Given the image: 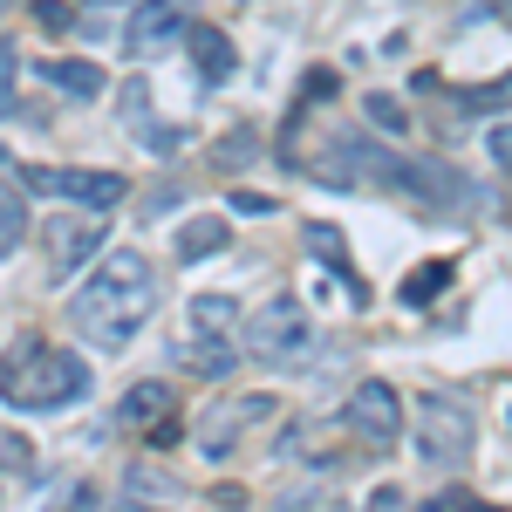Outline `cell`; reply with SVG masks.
<instances>
[{
	"label": "cell",
	"instance_id": "6da1fadb",
	"mask_svg": "<svg viewBox=\"0 0 512 512\" xmlns=\"http://www.w3.org/2000/svg\"><path fill=\"white\" fill-rule=\"evenodd\" d=\"M158 308V274L144 253H103L96 274L82 280V294L69 301V321L76 335H89L96 349H123Z\"/></svg>",
	"mask_w": 512,
	"mask_h": 512
},
{
	"label": "cell",
	"instance_id": "7a4b0ae2",
	"mask_svg": "<svg viewBox=\"0 0 512 512\" xmlns=\"http://www.w3.org/2000/svg\"><path fill=\"white\" fill-rule=\"evenodd\" d=\"M89 390V362L69 349H41V342H21L14 362H0V396L14 410H62Z\"/></svg>",
	"mask_w": 512,
	"mask_h": 512
},
{
	"label": "cell",
	"instance_id": "3957f363",
	"mask_svg": "<svg viewBox=\"0 0 512 512\" xmlns=\"http://www.w3.org/2000/svg\"><path fill=\"white\" fill-rule=\"evenodd\" d=\"M239 342L253 362H274V369H301L308 362V342H315V321L294 294H280L267 308H253V321L239 328Z\"/></svg>",
	"mask_w": 512,
	"mask_h": 512
},
{
	"label": "cell",
	"instance_id": "277c9868",
	"mask_svg": "<svg viewBox=\"0 0 512 512\" xmlns=\"http://www.w3.org/2000/svg\"><path fill=\"white\" fill-rule=\"evenodd\" d=\"M417 458L451 472L472 458V410L451 403V396H417Z\"/></svg>",
	"mask_w": 512,
	"mask_h": 512
},
{
	"label": "cell",
	"instance_id": "5b68a950",
	"mask_svg": "<svg viewBox=\"0 0 512 512\" xmlns=\"http://www.w3.org/2000/svg\"><path fill=\"white\" fill-rule=\"evenodd\" d=\"M21 185L28 192H48V198H69L76 212H110V205L130 198V185H123L117 171H41V164H28Z\"/></svg>",
	"mask_w": 512,
	"mask_h": 512
},
{
	"label": "cell",
	"instance_id": "8992f818",
	"mask_svg": "<svg viewBox=\"0 0 512 512\" xmlns=\"http://www.w3.org/2000/svg\"><path fill=\"white\" fill-rule=\"evenodd\" d=\"M41 253H48V274L55 280H69L76 267H89V253H103V212L48 219V226H41Z\"/></svg>",
	"mask_w": 512,
	"mask_h": 512
},
{
	"label": "cell",
	"instance_id": "52a82bcc",
	"mask_svg": "<svg viewBox=\"0 0 512 512\" xmlns=\"http://www.w3.org/2000/svg\"><path fill=\"white\" fill-rule=\"evenodd\" d=\"M349 431L362 437V444H376V451L396 444V437H403V396H396L390 383H376V376H369V383L349 396Z\"/></svg>",
	"mask_w": 512,
	"mask_h": 512
},
{
	"label": "cell",
	"instance_id": "ba28073f",
	"mask_svg": "<svg viewBox=\"0 0 512 512\" xmlns=\"http://www.w3.org/2000/svg\"><path fill=\"white\" fill-rule=\"evenodd\" d=\"M280 403L274 396H233V403H219V410H205V424H198V451L205 458H233V444L246 424H260V417H274Z\"/></svg>",
	"mask_w": 512,
	"mask_h": 512
},
{
	"label": "cell",
	"instance_id": "9c48e42d",
	"mask_svg": "<svg viewBox=\"0 0 512 512\" xmlns=\"http://www.w3.org/2000/svg\"><path fill=\"white\" fill-rule=\"evenodd\" d=\"M178 35H185V0H137L130 28H123V41H130L137 55H158V48H171Z\"/></svg>",
	"mask_w": 512,
	"mask_h": 512
},
{
	"label": "cell",
	"instance_id": "30bf717a",
	"mask_svg": "<svg viewBox=\"0 0 512 512\" xmlns=\"http://www.w3.org/2000/svg\"><path fill=\"white\" fill-rule=\"evenodd\" d=\"M308 246H315V260L328 267V274H342L349 280V294H355V308H369V280L349 267V239H342V226H328V219H315L308 226Z\"/></svg>",
	"mask_w": 512,
	"mask_h": 512
},
{
	"label": "cell",
	"instance_id": "8fae6325",
	"mask_svg": "<svg viewBox=\"0 0 512 512\" xmlns=\"http://www.w3.org/2000/svg\"><path fill=\"white\" fill-rule=\"evenodd\" d=\"M226 219H219V212H198V219H185V226H178V260H212V253H226Z\"/></svg>",
	"mask_w": 512,
	"mask_h": 512
},
{
	"label": "cell",
	"instance_id": "7c38bea8",
	"mask_svg": "<svg viewBox=\"0 0 512 512\" xmlns=\"http://www.w3.org/2000/svg\"><path fill=\"white\" fill-rule=\"evenodd\" d=\"M171 403H178V396H171V383H137V390L117 403V424H130V431L164 424V417H171Z\"/></svg>",
	"mask_w": 512,
	"mask_h": 512
},
{
	"label": "cell",
	"instance_id": "4fadbf2b",
	"mask_svg": "<svg viewBox=\"0 0 512 512\" xmlns=\"http://www.w3.org/2000/svg\"><path fill=\"white\" fill-rule=\"evenodd\" d=\"M192 35V69L198 82H226L233 76V41L219 35V28H185Z\"/></svg>",
	"mask_w": 512,
	"mask_h": 512
},
{
	"label": "cell",
	"instance_id": "5bb4252c",
	"mask_svg": "<svg viewBox=\"0 0 512 512\" xmlns=\"http://www.w3.org/2000/svg\"><path fill=\"white\" fill-rule=\"evenodd\" d=\"M41 76L55 82V89H69V96H103L110 89V76L96 62H41Z\"/></svg>",
	"mask_w": 512,
	"mask_h": 512
},
{
	"label": "cell",
	"instance_id": "9a60e30c",
	"mask_svg": "<svg viewBox=\"0 0 512 512\" xmlns=\"http://www.w3.org/2000/svg\"><path fill=\"white\" fill-rule=\"evenodd\" d=\"M444 287H451V260H431V267L403 274V308H431Z\"/></svg>",
	"mask_w": 512,
	"mask_h": 512
},
{
	"label": "cell",
	"instance_id": "2e32d148",
	"mask_svg": "<svg viewBox=\"0 0 512 512\" xmlns=\"http://www.w3.org/2000/svg\"><path fill=\"white\" fill-rule=\"evenodd\" d=\"M233 362H239L233 335H192V369L198 376H233Z\"/></svg>",
	"mask_w": 512,
	"mask_h": 512
},
{
	"label": "cell",
	"instance_id": "e0dca14e",
	"mask_svg": "<svg viewBox=\"0 0 512 512\" xmlns=\"http://www.w3.org/2000/svg\"><path fill=\"white\" fill-rule=\"evenodd\" d=\"M21 239H28V205H21L14 185H0V260H14Z\"/></svg>",
	"mask_w": 512,
	"mask_h": 512
},
{
	"label": "cell",
	"instance_id": "ac0fdd59",
	"mask_svg": "<svg viewBox=\"0 0 512 512\" xmlns=\"http://www.w3.org/2000/svg\"><path fill=\"white\" fill-rule=\"evenodd\" d=\"M192 335H233V301H226V294H198L192 301Z\"/></svg>",
	"mask_w": 512,
	"mask_h": 512
},
{
	"label": "cell",
	"instance_id": "d6986e66",
	"mask_svg": "<svg viewBox=\"0 0 512 512\" xmlns=\"http://www.w3.org/2000/svg\"><path fill=\"white\" fill-rule=\"evenodd\" d=\"M253 158H260V137H253L246 123H233V130L219 137V151H212V164H219V171H239V164H253Z\"/></svg>",
	"mask_w": 512,
	"mask_h": 512
},
{
	"label": "cell",
	"instance_id": "ffe728a7",
	"mask_svg": "<svg viewBox=\"0 0 512 512\" xmlns=\"http://www.w3.org/2000/svg\"><path fill=\"white\" fill-rule=\"evenodd\" d=\"M458 103H465L472 117H492V110H506V103H512V69H506L499 82H478V89H465Z\"/></svg>",
	"mask_w": 512,
	"mask_h": 512
},
{
	"label": "cell",
	"instance_id": "44dd1931",
	"mask_svg": "<svg viewBox=\"0 0 512 512\" xmlns=\"http://www.w3.org/2000/svg\"><path fill=\"white\" fill-rule=\"evenodd\" d=\"M362 110H369V123H376V130H390V137H403V130H410V117H403V103H396V96H362Z\"/></svg>",
	"mask_w": 512,
	"mask_h": 512
},
{
	"label": "cell",
	"instance_id": "7402d4cb",
	"mask_svg": "<svg viewBox=\"0 0 512 512\" xmlns=\"http://www.w3.org/2000/svg\"><path fill=\"white\" fill-rule=\"evenodd\" d=\"M0 117H14V48L0 41Z\"/></svg>",
	"mask_w": 512,
	"mask_h": 512
},
{
	"label": "cell",
	"instance_id": "603a6c76",
	"mask_svg": "<svg viewBox=\"0 0 512 512\" xmlns=\"http://www.w3.org/2000/svg\"><path fill=\"white\" fill-rule=\"evenodd\" d=\"M233 212H239V219H267L274 198H267V192H233Z\"/></svg>",
	"mask_w": 512,
	"mask_h": 512
},
{
	"label": "cell",
	"instance_id": "cb8c5ba5",
	"mask_svg": "<svg viewBox=\"0 0 512 512\" xmlns=\"http://www.w3.org/2000/svg\"><path fill=\"white\" fill-rule=\"evenodd\" d=\"M485 144H492V164H499V171H512V123H499Z\"/></svg>",
	"mask_w": 512,
	"mask_h": 512
},
{
	"label": "cell",
	"instance_id": "d4e9b609",
	"mask_svg": "<svg viewBox=\"0 0 512 512\" xmlns=\"http://www.w3.org/2000/svg\"><path fill=\"white\" fill-rule=\"evenodd\" d=\"M35 21H41V28H69V21H76V14H69V7H62V0H35Z\"/></svg>",
	"mask_w": 512,
	"mask_h": 512
},
{
	"label": "cell",
	"instance_id": "484cf974",
	"mask_svg": "<svg viewBox=\"0 0 512 512\" xmlns=\"http://www.w3.org/2000/svg\"><path fill=\"white\" fill-rule=\"evenodd\" d=\"M308 96L328 103V96H335V69H315V76H308Z\"/></svg>",
	"mask_w": 512,
	"mask_h": 512
},
{
	"label": "cell",
	"instance_id": "4316f807",
	"mask_svg": "<svg viewBox=\"0 0 512 512\" xmlns=\"http://www.w3.org/2000/svg\"><path fill=\"white\" fill-rule=\"evenodd\" d=\"M117 512H164V506H144V499H137V492H130V499H123Z\"/></svg>",
	"mask_w": 512,
	"mask_h": 512
},
{
	"label": "cell",
	"instance_id": "83f0119b",
	"mask_svg": "<svg viewBox=\"0 0 512 512\" xmlns=\"http://www.w3.org/2000/svg\"><path fill=\"white\" fill-rule=\"evenodd\" d=\"M499 14H506V21H512V0H499Z\"/></svg>",
	"mask_w": 512,
	"mask_h": 512
},
{
	"label": "cell",
	"instance_id": "f1b7e54d",
	"mask_svg": "<svg viewBox=\"0 0 512 512\" xmlns=\"http://www.w3.org/2000/svg\"><path fill=\"white\" fill-rule=\"evenodd\" d=\"M0 158H7V151H0Z\"/></svg>",
	"mask_w": 512,
	"mask_h": 512
}]
</instances>
